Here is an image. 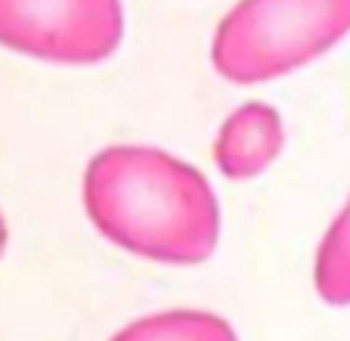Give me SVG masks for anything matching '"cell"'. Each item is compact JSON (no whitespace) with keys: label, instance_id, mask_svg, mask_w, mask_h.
I'll list each match as a JSON object with an SVG mask.
<instances>
[{"label":"cell","instance_id":"obj_1","mask_svg":"<svg viewBox=\"0 0 350 341\" xmlns=\"http://www.w3.org/2000/svg\"><path fill=\"white\" fill-rule=\"evenodd\" d=\"M81 196L99 236L146 261L192 267L220 242V205L208 177L155 146L99 149Z\"/></svg>","mask_w":350,"mask_h":341},{"label":"cell","instance_id":"obj_2","mask_svg":"<svg viewBox=\"0 0 350 341\" xmlns=\"http://www.w3.org/2000/svg\"><path fill=\"white\" fill-rule=\"evenodd\" d=\"M350 31V0H239L217 22L211 62L232 84H264L319 60Z\"/></svg>","mask_w":350,"mask_h":341},{"label":"cell","instance_id":"obj_3","mask_svg":"<svg viewBox=\"0 0 350 341\" xmlns=\"http://www.w3.org/2000/svg\"><path fill=\"white\" fill-rule=\"evenodd\" d=\"M121 40V0H0V47L31 60L96 66Z\"/></svg>","mask_w":350,"mask_h":341},{"label":"cell","instance_id":"obj_4","mask_svg":"<svg viewBox=\"0 0 350 341\" xmlns=\"http://www.w3.org/2000/svg\"><path fill=\"white\" fill-rule=\"evenodd\" d=\"M285 146L282 115L270 103H245L230 112L214 137V164L230 180H254Z\"/></svg>","mask_w":350,"mask_h":341},{"label":"cell","instance_id":"obj_5","mask_svg":"<svg viewBox=\"0 0 350 341\" xmlns=\"http://www.w3.org/2000/svg\"><path fill=\"white\" fill-rule=\"evenodd\" d=\"M109 341H239L230 320L211 310H159L121 326Z\"/></svg>","mask_w":350,"mask_h":341},{"label":"cell","instance_id":"obj_6","mask_svg":"<svg viewBox=\"0 0 350 341\" xmlns=\"http://www.w3.org/2000/svg\"><path fill=\"white\" fill-rule=\"evenodd\" d=\"M313 286L329 307H350V196L319 239Z\"/></svg>","mask_w":350,"mask_h":341},{"label":"cell","instance_id":"obj_7","mask_svg":"<svg viewBox=\"0 0 350 341\" xmlns=\"http://www.w3.org/2000/svg\"><path fill=\"white\" fill-rule=\"evenodd\" d=\"M7 242H10V230H7V217L0 211V257L7 255Z\"/></svg>","mask_w":350,"mask_h":341}]
</instances>
